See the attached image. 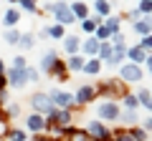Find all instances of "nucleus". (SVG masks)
<instances>
[{
  "mask_svg": "<svg viewBox=\"0 0 152 141\" xmlns=\"http://www.w3.org/2000/svg\"><path fill=\"white\" fill-rule=\"evenodd\" d=\"M48 10L53 13L56 18H58L61 25H69V23H74V13H71V5H66V3H53V5H48Z\"/></svg>",
  "mask_w": 152,
  "mask_h": 141,
  "instance_id": "nucleus-1",
  "label": "nucleus"
},
{
  "mask_svg": "<svg viewBox=\"0 0 152 141\" xmlns=\"http://www.w3.org/2000/svg\"><path fill=\"white\" fill-rule=\"evenodd\" d=\"M31 103H33V109H36V111H43V114H48V116H53V114H56V111H53V106H51V101H48V96H46V93H33Z\"/></svg>",
  "mask_w": 152,
  "mask_h": 141,
  "instance_id": "nucleus-2",
  "label": "nucleus"
},
{
  "mask_svg": "<svg viewBox=\"0 0 152 141\" xmlns=\"http://www.w3.org/2000/svg\"><path fill=\"white\" fill-rule=\"evenodd\" d=\"M48 101H51V103H58L61 109H69L71 103H74V96L66 93V91H51V93H48Z\"/></svg>",
  "mask_w": 152,
  "mask_h": 141,
  "instance_id": "nucleus-3",
  "label": "nucleus"
},
{
  "mask_svg": "<svg viewBox=\"0 0 152 141\" xmlns=\"http://www.w3.org/2000/svg\"><path fill=\"white\" fill-rule=\"evenodd\" d=\"M8 78H10V86L20 88L23 83L28 81V70H26V68H23V70H20V68H13V70H10V76H8Z\"/></svg>",
  "mask_w": 152,
  "mask_h": 141,
  "instance_id": "nucleus-4",
  "label": "nucleus"
},
{
  "mask_svg": "<svg viewBox=\"0 0 152 141\" xmlns=\"http://www.w3.org/2000/svg\"><path fill=\"white\" fill-rule=\"evenodd\" d=\"M122 78H124V81H140V78H142V70L140 68H137V65L134 63H132V65H124V68H122Z\"/></svg>",
  "mask_w": 152,
  "mask_h": 141,
  "instance_id": "nucleus-5",
  "label": "nucleus"
},
{
  "mask_svg": "<svg viewBox=\"0 0 152 141\" xmlns=\"http://www.w3.org/2000/svg\"><path fill=\"white\" fill-rule=\"evenodd\" d=\"M99 114H102L104 119H117V116H119V111H117V106H114V103H102V106H99Z\"/></svg>",
  "mask_w": 152,
  "mask_h": 141,
  "instance_id": "nucleus-6",
  "label": "nucleus"
},
{
  "mask_svg": "<svg viewBox=\"0 0 152 141\" xmlns=\"http://www.w3.org/2000/svg\"><path fill=\"white\" fill-rule=\"evenodd\" d=\"M91 98H94V88L91 86H84L81 91L76 93V101H79V103H89Z\"/></svg>",
  "mask_w": 152,
  "mask_h": 141,
  "instance_id": "nucleus-7",
  "label": "nucleus"
},
{
  "mask_svg": "<svg viewBox=\"0 0 152 141\" xmlns=\"http://www.w3.org/2000/svg\"><path fill=\"white\" fill-rule=\"evenodd\" d=\"M89 134L91 136H96V139H107V129H104L102 124H99V121H91V126H89Z\"/></svg>",
  "mask_w": 152,
  "mask_h": 141,
  "instance_id": "nucleus-8",
  "label": "nucleus"
},
{
  "mask_svg": "<svg viewBox=\"0 0 152 141\" xmlns=\"http://www.w3.org/2000/svg\"><path fill=\"white\" fill-rule=\"evenodd\" d=\"M53 63H56V53L51 50V53L43 55V60H41V68H43V70H51V68H53Z\"/></svg>",
  "mask_w": 152,
  "mask_h": 141,
  "instance_id": "nucleus-9",
  "label": "nucleus"
},
{
  "mask_svg": "<svg viewBox=\"0 0 152 141\" xmlns=\"http://www.w3.org/2000/svg\"><path fill=\"white\" fill-rule=\"evenodd\" d=\"M99 45H102V40L91 38V40H86V43H84V50H86L89 55H94V53H99Z\"/></svg>",
  "mask_w": 152,
  "mask_h": 141,
  "instance_id": "nucleus-10",
  "label": "nucleus"
},
{
  "mask_svg": "<svg viewBox=\"0 0 152 141\" xmlns=\"http://www.w3.org/2000/svg\"><path fill=\"white\" fill-rule=\"evenodd\" d=\"M28 129L31 131H41L43 129V119H41V116H28Z\"/></svg>",
  "mask_w": 152,
  "mask_h": 141,
  "instance_id": "nucleus-11",
  "label": "nucleus"
},
{
  "mask_svg": "<svg viewBox=\"0 0 152 141\" xmlns=\"http://www.w3.org/2000/svg\"><path fill=\"white\" fill-rule=\"evenodd\" d=\"M129 58L137 60V63H142V60H147V55H145V50H142V48H129Z\"/></svg>",
  "mask_w": 152,
  "mask_h": 141,
  "instance_id": "nucleus-12",
  "label": "nucleus"
},
{
  "mask_svg": "<svg viewBox=\"0 0 152 141\" xmlns=\"http://www.w3.org/2000/svg\"><path fill=\"white\" fill-rule=\"evenodd\" d=\"M64 45H66V50H69V53H74V50H79V38H74V35H69Z\"/></svg>",
  "mask_w": 152,
  "mask_h": 141,
  "instance_id": "nucleus-13",
  "label": "nucleus"
},
{
  "mask_svg": "<svg viewBox=\"0 0 152 141\" xmlns=\"http://www.w3.org/2000/svg\"><path fill=\"white\" fill-rule=\"evenodd\" d=\"M71 13H74V18L76 15L84 18V15H86V5H84V3H76V5H71Z\"/></svg>",
  "mask_w": 152,
  "mask_h": 141,
  "instance_id": "nucleus-14",
  "label": "nucleus"
},
{
  "mask_svg": "<svg viewBox=\"0 0 152 141\" xmlns=\"http://www.w3.org/2000/svg\"><path fill=\"white\" fill-rule=\"evenodd\" d=\"M134 30H137V33H142V35H147L152 28H150V23H147V20H140V23H134Z\"/></svg>",
  "mask_w": 152,
  "mask_h": 141,
  "instance_id": "nucleus-15",
  "label": "nucleus"
},
{
  "mask_svg": "<svg viewBox=\"0 0 152 141\" xmlns=\"http://www.w3.org/2000/svg\"><path fill=\"white\" fill-rule=\"evenodd\" d=\"M18 23V10H8L5 13V25L10 28V25H15Z\"/></svg>",
  "mask_w": 152,
  "mask_h": 141,
  "instance_id": "nucleus-16",
  "label": "nucleus"
},
{
  "mask_svg": "<svg viewBox=\"0 0 152 141\" xmlns=\"http://www.w3.org/2000/svg\"><path fill=\"white\" fill-rule=\"evenodd\" d=\"M71 141H91L86 131H71Z\"/></svg>",
  "mask_w": 152,
  "mask_h": 141,
  "instance_id": "nucleus-17",
  "label": "nucleus"
},
{
  "mask_svg": "<svg viewBox=\"0 0 152 141\" xmlns=\"http://www.w3.org/2000/svg\"><path fill=\"white\" fill-rule=\"evenodd\" d=\"M96 18H91V20H84V30H86V33H94V30H96Z\"/></svg>",
  "mask_w": 152,
  "mask_h": 141,
  "instance_id": "nucleus-18",
  "label": "nucleus"
},
{
  "mask_svg": "<svg viewBox=\"0 0 152 141\" xmlns=\"http://www.w3.org/2000/svg\"><path fill=\"white\" fill-rule=\"evenodd\" d=\"M5 40L13 45V43H18V40H20V35H18L15 30H8V33H5Z\"/></svg>",
  "mask_w": 152,
  "mask_h": 141,
  "instance_id": "nucleus-19",
  "label": "nucleus"
},
{
  "mask_svg": "<svg viewBox=\"0 0 152 141\" xmlns=\"http://www.w3.org/2000/svg\"><path fill=\"white\" fill-rule=\"evenodd\" d=\"M84 70H86V73H96L99 70V60H89V63L84 65Z\"/></svg>",
  "mask_w": 152,
  "mask_h": 141,
  "instance_id": "nucleus-20",
  "label": "nucleus"
},
{
  "mask_svg": "<svg viewBox=\"0 0 152 141\" xmlns=\"http://www.w3.org/2000/svg\"><path fill=\"white\" fill-rule=\"evenodd\" d=\"M124 106L129 111H134V106H137V96H124Z\"/></svg>",
  "mask_w": 152,
  "mask_h": 141,
  "instance_id": "nucleus-21",
  "label": "nucleus"
},
{
  "mask_svg": "<svg viewBox=\"0 0 152 141\" xmlns=\"http://www.w3.org/2000/svg\"><path fill=\"white\" fill-rule=\"evenodd\" d=\"M10 141H26V134L18 131V129H13V131H10Z\"/></svg>",
  "mask_w": 152,
  "mask_h": 141,
  "instance_id": "nucleus-22",
  "label": "nucleus"
},
{
  "mask_svg": "<svg viewBox=\"0 0 152 141\" xmlns=\"http://www.w3.org/2000/svg\"><path fill=\"white\" fill-rule=\"evenodd\" d=\"M69 68H74V70L84 68V60H81V58H71V60H69Z\"/></svg>",
  "mask_w": 152,
  "mask_h": 141,
  "instance_id": "nucleus-23",
  "label": "nucleus"
},
{
  "mask_svg": "<svg viewBox=\"0 0 152 141\" xmlns=\"http://www.w3.org/2000/svg\"><path fill=\"white\" fill-rule=\"evenodd\" d=\"M33 40H36L33 35H20V45H23V48H31V45H33Z\"/></svg>",
  "mask_w": 152,
  "mask_h": 141,
  "instance_id": "nucleus-24",
  "label": "nucleus"
},
{
  "mask_svg": "<svg viewBox=\"0 0 152 141\" xmlns=\"http://www.w3.org/2000/svg\"><path fill=\"white\" fill-rule=\"evenodd\" d=\"M48 33L53 35V38H61V35H64V28H61V25H53V28H48Z\"/></svg>",
  "mask_w": 152,
  "mask_h": 141,
  "instance_id": "nucleus-25",
  "label": "nucleus"
},
{
  "mask_svg": "<svg viewBox=\"0 0 152 141\" xmlns=\"http://www.w3.org/2000/svg\"><path fill=\"white\" fill-rule=\"evenodd\" d=\"M140 101H142V106H147V103L152 101V96H150V91H140Z\"/></svg>",
  "mask_w": 152,
  "mask_h": 141,
  "instance_id": "nucleus-26",
  "label": "nucleus"
},
{
  "mask_svg": "<svg viewBox=\"0 0 152 141\" xmlns=\"http://www.w3.org/2000/svg\"><path fill=\"white\" fill-rule=\"evenodd\" d=\"M96 10L102 13V15H107L109 13V3H96Z\"/></svg>",
  "mask_w": 152,
  "mask_h": 141,
  "instance_id": "nucleus-27",
  "label": "nucleus"
},
{
  "mask_svg": "<svg viewBox=\"0 0 152 141\" xmlns=\"http://www.w3.org/2000/svg\"><path fill=\"white\" fill-rule=\"evenodd\" d=\"M140 13H152V3L150 0H145V3L140 5Z\"/></svg>",
  "mask_w": 152,
  "mask_h": 141,
  "instance_id": "nucleus-28",
  "label": "nucleus"
},
{
  "mask_svg": "<svg viewBox=\"0 0 152 141\" xmlns=\"http://www.w3.org/2000/svg\"><path fill=\"white\" fill-rule=\"evenodd\" d=\"M140 48H142V50H145V48H152V35H145V40H142Z\"/></svg>",
  "mask_w": 152,
  "mask_h": 141,
  "instance_id": "nucleus-29",
  "label": "nucleus"
},
{
  "mask_svg": "<svg viewBox=\"0 0 152 141\" xmlns=\"http://www.w3.org/2000/svg\"><path fill=\"white\" fill-rule=\"evenodd\" d=\"M20 8H23V10H33V8H36V5H33L31 0H20Z\"/></svg>",
  "mask_w": 152,
  "mask_h": 141,
  "instance_id": "nucleus-30",
  "label": "nucleus"
},
{
  "mask_svg": "<svg viewBox=\"0 0 152 141\" xmlns=\"http://www.w3.org/2000/svg\"><path fill=\"white\" fill-rule=\"evenodd\" d=\"M13 68H26V60H23V58H15V60H13Z\"/></svg>",
  "mask_w": 152,
  "mask_h": 141,
  "instance_id": "nucleus-31",
  "label": "nucleus"
},
{
  "mask_svg": "<svg viewBox=\"0 0 152 141\" xmlns=\"http://www.w3.org/2000/svg\"><path fill=\"white\" fill-rule=\"evenodd\" d=\"M132 139H134V141H145V131H140V129H137L134 134H132Z\"/></svg>",
  "mask_w": 152,
  "mask_h": 141,
  "instance_id": "nucleus-32",
  "label": "nucleus"
},
{
  "mask_svg": "<svg viewBox=\"0 0 152 141\" xmlns=\"http://www.w3.org/2000/svg\"><path fill=\"white\" fill-rule=\"evenodd\" d=\"M69 124V114H58V126H66Z\"/></svg>",
  "mask_w": 152,
  "mask_h": 141,
  "instance_id": "nucleus-33",
  "label": "nucleus"
},
{
  "mask_svg": "<svg viewBox=\"0 0 152 141\" xmlns=\"http://www.w3.org/2000/svg\"><path fill=\"white\" fill-rule=\"evenodd\" d=\"M117 141H134V139H132V134H127V131H124V134L117 136Z\"/></svg>",
  "mask_w": 152,
  "mask_h": 141,
  "instance_id": "nucleus-34",
  "label": "nucleus"
},
{
  "mask_svg": "<svg viewBox=\"0 0 152 141\" xmlns=\"http://www.w3.org/2000/svg\"><path fill=\"white\" fill-rule=\"evenodd\" d=\"M145 63H147V65H150V70H152V55H150V58H147V60H145Z\"/></svg>",
  "mask_w": 152,
  "mask_h": 141,
  "instance_id": "nucleus-35",
  "label": "nucleus"
},
{
  "mask_svg": "<svg viewBox=\"0 0 152 141\" xmlns=\"http://www.w3.org/2000/svg\"><path fill=\"white\" fill-rule=\"evenodd\" d=\"M147 109H150V111H152V101H150V103H147Z\"/></svg>",
  "mask_w": 152,
  "mask_h": 141,
  "instance_id": "nucleus-36",
  "label": "nucleus"
},
{
  "mask_svg": "<svg viewBox=\"0 0 152 141\" xmlns=\"http://www.w3.org/2000/svg\"><path fill=\"white\" fill-rule=\"evenodd\" d=\"M36 141H48V139H36Z\"/></svg>",
  "mask_w": 152,
  "mask_h": 141,
  "instance_id": "nucleus-37",
  "label": "nucleus"
},
{
  "mask_svg": "<svg viewBox=\"0 0 152 141\" xmlns=\"http://www.w3.org/2000/svg\"><path fill=\"white\" fill-rule=\"evenodd\" d=\"M0 70H3V60H0Z\"/></svg>",
  "mask_w": 152,
  "mask_h": 141,
  "instance_id": "nucleus-38",
  "label": "nucleus"
},
{
  "mask_svg": "<svg viewBox=\"0 0 152 141\" xmlns=\"http://www.w3.org/2000/svg\"><path fill=\"white\" fill-rule=\"evenodd\" d=\"M147 126H152V121H150V124H147Z\"/></svg>",
  "mask_w": 152,
  "mask_h": 141,
  "instance_id": "nucleus-39",
  "label": "nucleus"
},
{
  "mask_svg": "<svg viewBox=\"0 0 152 141\" xmlns=\"http://www.w3.org/2000/svg\"><path fill=\"white\" fill-rule=\"evenodd\" d=\"M0 83H3V78H0Z\"/></svg>",
  "mask_w": 152,
  "mask_h": 141,
  "instance_id": "nucleus-40",
  "label": "nucleus"
}]
</instances>
